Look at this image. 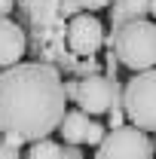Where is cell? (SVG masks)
I'll list each match as a JSON object with an SVG mask.
<instances>
[{"mask_svg":"<svg viewBox=\"0 0 156 159\" xmlns=\"http://www.w3.org/2000/svg\"><path fill=\"white\" fill-rule=\"evenodd\" d=\"M101 70H104L107 77H117V70H119V58L110 52V49H107V55H104V67H101Z\"/></svg>","mask_w":156,"mask_h":159,"instance_id":"cell-15","label":"cell"},{"mask_svg":"<svg viewBox=\"0 0 156 159\" xmlns=\"http://www.w3.org/2000/svg\"><path fill=\"white\" fill-rule=\"evenodd\" d=\"M122 122H126V110H122V107H110V110H107V129H117Z\"/></svg>","mask_w":156,"mask_h":159,"instance_id":"cell-13","label":"cell"},{"mask_svg":"<svg viewBox=\"0 0 156 159\" xmlns=\"http://www.w3.org/2000/svg\"><path fill=\"white\" fill-rule=\"evenodd\" d=\"M67 110L61 74L43 61H16L0 70V132L25 144L49 138Z\"/></svg>","mask_w":156,"mask_h":159,"instance_id":"cell-1","label":"cell"},{"mask_svg":"<svg viewBox=\"0 0 156 159\" xmlns=\"http://www.w3.org/2000/svg\"><path fill=\"white\" fill-rule=\"evenodd\" d=\"M122 98V86L117 77H107V74H92V77L77 80V104L80 110H86L89 116H101L107 113L110 107H119Z\"/></svg>","mask_w":156,"mask_h":159,"instance_id":"cell-5","label":"cell"},{"mask_svg":"<svg viewBox=\"0 0 156 159\" xmlns=\"http://www.w3.org/2000/svg\"><path fill=\"white\" fill-rule=\"evenodd\" d=\"M55 132L61 135L64 144H77V147L89 144V147H98L107 129H104L98 119H92L86 110L74 107V110H64V116H61V122H58Z\"/></svg>","mask_w":156,"mask_h":159,"instance_id":"cell-7","label":"cell"},{"mask_svg":"<svg viewBox=\"0 0 156 159\" xmlns=\"http://www.w3.org/2000/svg\"><path fill=\"white\" fill-rule=\"evenodd\" d=\"M28 55V31L16 19H0V70Z\"/></svg>","mask_w":156,"mask_h":159,"instance_id":"cell-8","label":"cell"},{"mask_svg":"<svg viewBox=\"0 0 156 159\" xmlns=\"http://www.w3.org/2000/svg\"><path fill=\"white\" fill-rule=\"evenodd\" d=\"M12 12L21 28H37L61 16V0H16Z\"/></svg>","mask_w":156,"mask_h":159,"instance_id":"cell-9","label":"cell"},{"mask_svg":"<svg viewBox=\"0 0 156 159\" xmlns=\"http://www.w3.org/2000/svg\"><path fill=\"white\" fill-rule=\"evenodd\" d=\"M104 46L119 58V67H129L132 74L156 67V21H122L104 34Z\"/></svg>","mask_w":156,"mask_h":159,"instance_id":"cell-2","label":"cell"},{"mask_svg":"<svg viewBox=\"0 0 156 159\" xmlns=\"http://www.w3.org/2000/svg\"><path fill=\"white\" fill-rule=\"evenodd\" d=\"M150 147H153V159H156V132L150 135Z\"/></svg>","mask_w":156,"mask_h":159,"instance_id":"cell-18","label":"cell"},{"mask_svg":"<svg viewBox=\"0 0 156 159\" xmlns=\"http://www.w3.org/2000/svg\"><path fill=\"white\" fill-rule=\"evenodd\" d=\"M95 159H153L150 135L135 129L132 122L107 129L101 144L95 147Z\"/></svg>","mask_w":156,"mask_h":159,"instance_id":"cell-4","label":"cell"},{"mask_svg":"<svg viewBox=\"0 0 156 159\" xmlns=\"http://www.w3.org/2000/svg\"><path fill=\"white\" fill-rule=\"evenodd\" d=\"M147 16H153V19H156V0H147Z\"/></svg>","mask_w":156,"mask_h":159,"instance_id":"cell-17","label":"cell"},{"mask_svg":"<svg viewBox=\"0 0 156 159\" xmlns=\"http://www.w3.org/2000/svg\"><path fill=\"white\" fill-rule=\"evenodd\" d=\"M12 9H16V0H0V19L12 16Z\"/></svg>","mask_w":156,"mask_h":159,"instance_id":"cell-16","label":"cell"},{"mask_svg":"<svg viewBox=\"0 0 156 159\" xmlns=\"http://www.w3.org/2000/svg\"><path fill=\"white\" fill-rule=\"evenodd\" d=\"M119 107L126 110V122L153 135L156 132V67L132 74V80L122 86Z\"/></svg>","mask_w":156,"mask_h":159,"instance_id":"cell-3","label":"cell"},{"mask_svg":"<svg viewBox=\"0 0 156 159\" xmlns=\"http://www.w3.org/2000/svg\"><path fill=\"white\" fill-rule=\"evenodd\" d=\"M64 46L80 55V58H89L98 55L104 49V25L98 21L95 12H77L67 19V34H64Z\"/></svg>","mask_w":156,"mask_h":159,"instance_id":"cell-6","label":"cell"},{"mask_svg":"<svg viewBox=\"0 0 156 159\" xmlns=\"http://www.w3.org/2000/svg\"><path fill=\"white\" fill-rule=\"evenodd\" d=\"M110 0H77L80 12H98V9H104Z\"/></svg>","mask_w":156,"mask_h":159,"instance_id":"cell-14","label":"cell"},{"mask_svg":"<svg viewBox=\"0 0 156 159\" xmlns=\"http://www.w3.org/2000/svg\"><path fill=\"white\" fill-rule=\"evenodd\" d=\"M0 159H21V147L6 141V135H0Z\"/></svg>","mask_w":156,"mask_h":159,"instance_id":"cell-12","label":"cell"},{"mask_svg":"<svg viewBox=\"0 0 156 159\" xmlns=\"http://www.w3.org/2000/svg\"><path fill=\"white\" fill-rule=\"evenodd\" d=\"M107 9H110V28L132 19H147V0H110Z\"/></svg>","mask_w":156,"mask_h":159,"instance_id":"cell-11","label":"cell"},{"mask_svg":"<svg viewBox=\"0 0 156 159\" xmlns=\"http://www.w3.org/2000/svg\"><path fill=\"white\" fill-rule=\"evenodd\" d=\"M21 159H86L77 144H58L52 138H40L28 144V153Z\"/></svg>","mask_w":156,"mask_h":159,"instance_id":"cell-10","label":"cell"}]
</instances>
